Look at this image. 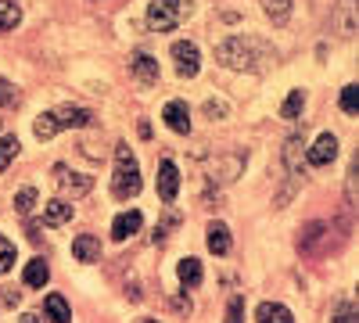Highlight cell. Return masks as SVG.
Returning a JSON list of instances; mask_svg holds the SVG:
<instances>
[{
	"label": "cell",
	"mask_w": 359,
	"mask_h": 323,
	"mask_svg": "<svg viewBox=\"0 0 359 323\" xmlns=\"http://www.w3.org/2000/svg\"><path fill=\"white\" fill-rule=\"evenodd\" d=\"M273 57V47H266L252 36H226L216 47V62L233 72H262V62Z\"/></svg>",
	"instance_id": "1"
},
{
	"label": "cell",
	"mask_w": 359,
	"mask_h": 323,
	"mask_svg": "<svg viewBox=\"0 0 359 323\" xmlns=\"http://www.w3.org/2000/svg\"><path fill=\"white\" fill-rule=\"evenodd\" d=\"M140 165H137V155L130 144H115V172H111V194L118 201L126 198H137L140 194Z\"/></svg>",
	"instance_id": "2"
},
{
	"label": "cell",
	"mask_w": 359,
	"mask_h": 323,
	"mask_svg": "<svg viewBox=\"0 0 359 323\" xmlns=\"http://www.w3.org/2000/svg\"><path fill=\"white\" fill-rule=\"evenodd\" d=\"M191 15V4H180V0H151L147 4V29L151 33H172Z\"/></svg>",
	"instance_id": "3"
},
{
	"label": "cell",
	"mask_w": 359,
	"mask_h": 323,
	"mask_svg": "<svg viewBox=\"0 0 359 323\" xmlns=\"http://www.w3.org/2000/svg\"><path fill=\"white\" fill-rule=\"evenodd\" d=\"M54 184H57V191H62V198H83V194H90L94 191V176H83V172H72V169H65V165H54Z\"/></svg>",
	"instance_id": "4"
},
{
	"label": "cell",
	"mask_w": 359,
	"mask_h": 323,
	"mask_svg": "<svg viewBox=\"0 0 359 323\" xmlns=\"http://www.w3.org/2000/svg\"><path fill=\"white\" fill-rule=\"evenodd\" d=\"M172 62H176V76L180 79H194L201 69V54L191 40H176L172 43Z\"/></svg>",
	"instance_id": "5"
},
{
	"label": "cell",
	"mask_w": 359,
	"mask_h": 323,
	"mask_svg": "<svg viewBox=\"0 0 359 323\" xmlns=\"http://www.w3.org/2000/svg\"><path fill=\"white\" fill-rule=\"evenodd\" d=\"M334 158H338V137H334V133H320V137H316V144L306 151V162H309V165H316V169L331 165Z\"/></svg>",
	"instance_id": "6"
},
{
	"label": "cell",
	"mask_w": 359,
	"mask_h": 323,
	"mask_svg": "<svg viewBox=\"0 0 359 323\" xmlns=\"http://www.w3.org/2000/svg\"><path fill=\"white\" fill-rule=\"evenodd\" d=\"M331 25L341 40H352L355 36V0H338L334 4V15H331Z\"/></svg>",
	"instance_id": "7"
},
{
	"label": "cell",
	"mask_w": 359,
	"mask_h": 323,
	"mask_svg": "<svg viewBox=\"0 0 359 323\" xmlns=\"http://www.w3.org/2000/svg\"><path fill=\"white\" fill-rule=\"evenodd\" d=\"M54 119L57 126H69V130H86V126H94V115H90L86 108H76V104H65V108H57L54 111Z\"/></svg>",
	"instance_id": "8"
},
{
	"label": "cell",
	"mask_w": 359,
	"mask_h": 323,
	"mask_svg": "<svg viewBox=\"0 0 359 323\" xmlns=\"http://www.w3.org/2000/svg\"><path fill=\"white\" fill-rule=\"evenodd\" d=\"M162 119H165V126H169L172 133H191V111H187L184 101H169V104L162 108Z\"/></svg>",
	"instance_id": "9"
},
{
	"label": "cell",
	"mask_w": 359,
	"mask_h": 323,
	"mask_svg": "<svg viewBox=\"0 0 359 323\" xmlns=\"http://www.w3.org/2000/svg\"><path fill=\"white\" fill-rule=\"evenodd\" d=\"M158 194H162V201L169 205V201H176V194H180V169L165 158L162 165H158Z\"/></svg>",
	"instance_id": "10"
},
{
	"label": "cell",
	"mask_w": 359,
	"mask_h": 323,
	"mask_svg": "<svg viewBox=\"0 0 359 323\" xmlns=\"http://www.w3.org/2000/svg\"><path fill=\"white\" fill-rule=\"evenodd\" d=\"M302 158H306V140H302V130H298L294 137L284 140V169L302 176Z\"/></svg>",
	"instance_id": "11"
},
{
	"label": "cell",
	"mask_w": 359,
	"mask_h": 323,
	"mask_svg": "<svg viewBox=\"0 0 359 323\" xmlns=\"http://www.w3.org/2000/svg\"><path fill=\"white\" fill-rule=\"evenodd\" d=\"M130 69L140 83H158V62L151 54H144V50H133L130 54Z\"/></svg>",
	"instance_id": "12"
},
{
	"label": "cell",
	"mask_w": 359,
	"mask_h": 323,
	"mask_svg": "<svg viewBox=\"0 0 359 323\" xmlns=\"http://www.w3.org/2000/svg\"><path fill=\"white\" fill-rule=\"evenodd\" d=\"M140 226H144V216H140L137 209H130V212H123V216H115V223H111V238H115V241H126V238H133Z\"/></svg>",
	"instance_id": "13"
},
{
	"label": "cell",
	"mask_w": 359,
	"mask_h": 323,
	"mask_svg": "<svg viewBox=\"0 0 359 323\" xmlns=\"http://www.w3.org/2000/svg\"><path fill=\"white\" fill-rule=\"evenodd\" d=\"M72 255H76V262H97L101 259V241L94 238V233H79V238L72 241Z\"/></svg>",
	"instance_id": "14"
},
{
	"label": "cell",
	"mask_w": 359,
	"mask_h": 323,
	"mask_svg": "<svg viewBox=\"0 0 359 323\" xmlns=\"http://www.w3.org/2000/svg\"><path fill=\"white\" fill-rule=\"evenodd\" d=\"M205 241H208V252H212V255H226L230 252V230H226V223H208Z\"/></svg>",
	"instance_id": "15"
},
{
	"label": "cell",
	"mask_w": 359,
	"mask_h": 323,
	"mask_svg": "<svg viewBox=\"0 0 359 323\" xmlns=\"http://www.w3.org/2000/svg\"><path fill=\"white\" fill-rule=\"evenodd\" d=\"M69 219H72V205H69L65 198H54V201L43 205V223H47V226H62V223H69Z\"/></svg>",
	"instance_id": "16"
},
{
	"label": "cell",
	"mask_w": 359,
	"mask_h": 323,
	"mask_svg": "<svg viewBox=\"0 0 359 323\" xmlns=\"http://www.w3.org/2000/svg\"><path fill=\"white\" fill-rule=\"evenodd\" d=\"M255 319H259V323H294L291 309L280 305V302H262V305L255 309Z\"/></svg>",
	"instance_id": "17"
},
{
	"label": "cell",
	"mask_w": 359,
	"mask_h": 323,
	"mask_svg": "<svg viewBox=\"0 0 359 323\" xmlns=\"http://www.w3.org/2000/svg\"><path fill=\"white\" fill-rule=\"evenodd\" d=\"M43 312H47L50 323H72V309H69V302H65L62 295H47Z\"/></svg>",
	"instance_id": "18"
},
{
	"label": "cell",
	"mask_w": 359,
	"mask_h": 323,
	"mask_svg": "<svg viewBox=\"0 0 359 323\" xmlns=\"http://www.w3.org/2000/svg\"><path fill=\"white\" fill-rule=\"evenodd\" d=\"M291 8H294V0H262V11H266V18L273 25H287Z\"/></svg>",
	"instance_id": "19"
},
{
	"label": "cell",
	"mask_w": 359,
	"mask_h": 323,
	"mask_svg": "<svg viewBox=\"0 0 359 323\" xmlns=\"http://www.w3.org/2000/svg\"><path fill=\"white\" fill-rule=\"evenodd\" d=\"M22 280L29 284V287H43L47 280H50V266L43 259H33V262H25V273H22Z\"/></svg>",
	"instance_id": "20"
},
{
	"label": "cell",
	"mask_w": 359,
	"mask_h": 323,
	"mask_svg": "<svg viewBox=\"0 0 359 323\" xmlns=\"http://www.w3.org/2000/svg\"><path fill=\"white\" fill-rule=\"evenodd\" d=\"M176 273H180V284H184V287H198L201 277H205V270H201V262H198V259H184Z\"/></svg>",
	"instance_id": "21"
},
{
	"label": "cell",
	"mask_w": 359,
	"mask_h": 323,
	"mask_svg": "<svg viewBox=\"0 0 359 323\" xmlns=\"http://www.w3.org/2000/svg\"><path fill=\"white\" fill-rule=\"evenodd\" d=\"M36 201H40L36 187H22V191L15 194V212H18V216H29V212L36 209Z\"/></svg>",
	"instance_id": "22"
},
{
	"label": "cell",
	"mask_w": 359,
	"mask_h": 323,
	"mask_svg": "<svg viewBox=\"0 0 359 323\" xmlns=\"http://www.w3.org/2000/svg\"><path fill=\"white\" fill-rule=\"evenodd\" d=\"M302 108H306V90H291L287 101H284V108H280V119H298Z\"/></svg>",
	"instance_id": "23"
},
{
	"label": "cell",
	"mask_w": 359,
	"mask_h": 323,
	"mask_svg": "<svg viewBox=\"0 0 359 323\" xmlns=\"http://www.w3.org/2000/svg\"><path fill=\"white\" fill-rule=\"evenodd\" d=\"M57 130H62V126H57V119H54V111H43L40 115V119L33 123V133H36V140H50Z\"/></svg>",
	"instance_id": "24"
},
{
	"label": "cell",
	"mask_w": 359,
	"mask_h": 323,
	"mask_svg": "<svg viewBox=\"0 0 359 323\" xmlns=\"http://www.w3.org/2000/svg\"><path fill=\"white\" fill-rule=\"evenodd\" d=\"M22 22V8L15 0H0V29H15Z\"/></svg>",
	"instance_id": "25"
},
{
	"label": "cell",
	"mask_w": 359,
	"mask_h": 323,
	"mask_svg": "<svg viewBox=\"0 0 359 323\" xmlns=\"http://www.w3.org/2000/svg\"><path fill=\"white\" fill-rule=\"evenodd\" d=\"M18 148H22L18 137H4V140H0V172H4V169L18 158Z\"/></svg>",
	"instance_id": "26"
},
{
	"label": "cell",
	"mask_w": 359,
	"mask_h": 323,
	"mask_svg": "<svg viewBox=\"0 0 359 323\" xmlns=\"http://www.w3.org/2000/svg\"><path fill=\"white\" fill-rule=\"evenodd\" d=\"M341 111L345 115H355V108H359V86L355 83H348V86H341Z\"/></svg>",
	"instance_id": "27"
},
{
	"label": "cell",
	"mask_w": 359,
	"mask_h": 323,
	"mask_svg": "<svg viewBox=\"0 0 359 323\" xmlns=\"http://www.w3.org/2000/svg\"><path fill=\"white\" fill-rule=\"evenodd\" d=\"M22 94H18V86H11L8 79H0V108H18Z\"/></svg>",
	"instance_id": "28"
},
{
	"label": "cell",
	"mask_w": 359,
	"mask_h": 323,
	"mask_svg": "<svg viewBox=\"0 0 359 323\" xmlns=\"http://www.w3.org/2000/svg\"><path fill=\"white\" fill-rule=\"evenodd\" d=\"M15 255H18L15 245H11L8 238H0V273H8V270L15 266Z\"/></svg>",
	"instance_id": "29"
},
{
	"label": "cell",
	"mask_w": 359,
	"mask_h": 323,
	"mask_svg": "<svg viewBox=\"0 0 359 323\" xmlns=\"http://www.w3.org/2000/svg\"><path fill=\"white\" fill-rule=\"evenodd\" d=\"M226 323H245V298L233 295L230 305H226Z\"/></svg>",
	"instance_id": "30"
},
{
	"label": "cell",
	"mask_w": 359,
	"mask_h": 323,
	"mask_svg": "<svg viewBox=\"0 0 359 323\" xmlns=\"http://www.w3.org/2000/svg\"><path fill=\"white\" fill-rule=\"evenodd\" d=\"M334 323H359V319H355V305H352V302H341L338 312H334Z\"/></svg>",
	"instance_id": "31"
},
{
	"label": "cell",
	"mask_w": 359,
	"mask_h": 323,
	"mask_svg": "<svg viewBox=\"0 0 359 323\" xmlns=\"http://www.w3.org/2000/svg\"><path fill=\"white\" fill-rule=\"evenodd\" d=\"M205 115H208V119H223L226 104H223V101H205Z\"/></svg>",
	"instance_id": "32"
},
{
	"label": "cell",
	"mask_w": 359,
	"mask_h": 323,
	"mask_svg": "<svg viewBox=\"0 0 359 323\" xmlns=\"http://www.w3.org/2000/svg\"><path fill=\"white\" fill-rule=\"evenodd\" d=\"M0 302H4V305H18V291H4V295H0Z\"/></svg>",
	"instance_id": "33"
},
{
	"label": "cell",
	"mask_w": 359,
	"mask_h": 323,
	"mask_svg": "<svg viewBox=\"0 0 359 323\" xmlns=\"http://www.w3.org/2000/svg\"><path fill=\"white\" fill-rule=\"evenodd\" d=\"M22 323H40V316H36V312H25V316H22Z\"/></svg>",
	"instance_id": "34"
},
{
	"label": "cell",
	"mask_w": 359,
	"mask_h": 323,
	"mask_svg": "<svg viewBox=\"0 0 359 323\" xmlns=\"http://www.w3.org/2000/svg\"><path fill=\"white\" fill-rule=\"evenodd\" d=\"M144 323H158V319H144Z\"/></svg>",
	"instance_id": "35"
}]
</instances>
